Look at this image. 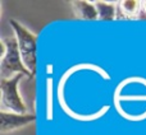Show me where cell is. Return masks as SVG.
I'll return each instance as SVG.
<instances>
[{
  "mask_svg": "<svg viewBox=\"0 0 146 135\" xmlns=\"http://www.w3.org/2000/svg\"><path fill=\"white\" fill-rule=\"evenodd\" d=\"M98 9L99 19L101 20H113L117 19V9L118 1H95Z\"/></svg>",
  "mask_w": 146,
  "mask_h": 135,
  "instance_id": "cell-7",
  "label": "cell"
},
{
  "mask_svg": "<svg viewBox=\"0 0 146 135\" xmlns=\"http://www.w3.org/2000/svg\"><path fill=\"white\" fill-rule=\"evenodd\" d=\"M1 117V133L8 134L22 129L35 123L36 115L35 113H14V112H0Z\"/></svg>",
  "mask_w": 146,
  "mask_h": 135,
  "instance_id": "cell-4",
  "label": "cell"
},
{
  "mask_svg": "<svg viewBox=\"0 0 146 135\" xmlns=\"http://www.w3.org/2000/svg\"><path fill=\"white\" fill-rule=\"evenodd\" d=\"M23 77H25L23 74H17L10 79H1L0 82V89H1L0 108L1 111L14 113H27V106L18 90V85Z\"/></svg>",
  "mask_w": 146,
  "mask_h": 135,
  "instance_id": "cell-3",
  "label": "cell"
},
{
  "mask_svg": "<svg viewBox=\"0 0 146 135\" xmlns=\"http://www.w3.org/2000/svg\"><path fill=\"white\" fill-rule=\"evenodd\" d=\"M1 45L4 48L1 52V61H0L1 79H10L17 74H23L30 79L33 78V75L23 64L15 37H4L1 40Z\"/></svg>",
  "mask_w": 146,
  "mask_h": 135,
  "instance_id": "cell-1",
  "label": "cell"
},
{
  "mask_svg": "<svg viewBox=\"0 0 146 135\" xmlns=\"http://www.w3.org/2000/svg\"><path fill=\"white\" fill-rule=\"evenodd\" d=\"M142 3V12H141V17H142V14H145V17H146V0L145 1H141ZM140 17V18H141Z\"/></svg>",
  "mask_w": 146,
  "mask_h": 135,
  "instance_id": "cell-8",
  "label": "cell"
},
{
  "mask_svg": "<svg viewBox=\"0 0 146 135\" xmlns=\"http://www.w3.org/2000/svg\"><path fill=\"white\" fill-rule=\"evenodd\" d=\"M76 18L82 20H96L99 19L98 9L95 1H86V0H74L71 3Z\"/></svg>",
  "mask_w": 146,
  "mask_h": 135,
  "instance_id": "cell-5",
  "label": "cell"
},
{
  "mask_svg": "<svg viewBox=\"0 0 146 135\" xmlns=\"http://www.w3.org/2000/svg\"><path fill=\"white\" fill-rule=\"evenodd\" d=\"M9 24L14 32V37L17 40L18 48L25 66L32 75L36 73V42L37 37L33 32L26 28L22 23L17 22L15 19H10Z\"/></svg>",
  "mask_w": 146,
  "mask_h": 135,
  "instance_id": "cell-2",
  "label": "cell"
},
{
  "mask_svg": "<svg viewBox=\"0 0 146 135\" xmlns=\"http://www.w3.org/2000/svg\"><path fill=\"white\" fill-rule=\"evenodd\" d=\"M142 3L141 1H118L117 19H136L141 17Z\"/></svg>",
  "mask_w": 146,
  "mask_h": 135,
  "instance_id": "cell-6",
  "label": "cell"
}]
</instances>
